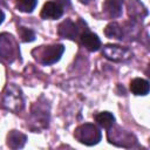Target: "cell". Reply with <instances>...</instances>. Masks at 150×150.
<instances>
[{"mask_svg": "<svg viewBox=\"0 0 150 150\" xmlns=\"http://www.w3.org/2000/svg\"><path fill=\"white\" fill-rule=\"evenodd\" d=\"M23 105L25 103H23V96L21 89L16 84L9 83L4 91L1 107L8 111L18 114L23 109Z\"/></svg>", "mask_w": 150, "mask_h": 150, "instance_id": "6da1fadb", "label": "cell"}, {"mask_svg": "<svg viewBox=\"0 0 150 150\" xmlns=\"http://www.w3.org/2000/svg\"><path fill=\"white\" fill-rule=\"evenodd\" d=\"M30 128L34 131H39L48 127L49 122V105L46 101L35 102L30 110Z\"/></svg>", "mask_w": 150, "mask_h": 150, "instance_id": "7a4b0ae2", "label": "cell"}, {"mask_svg": "<svg viewBox=\"0 0 150 150\" xmlns=\"http://www.w3.org/2000/svg\"><path fill=\"white\" fill-rule=\"evenodd\" d=\"M64 52L63 45H50V46H41L35 48L32 53L34 57L41 62L42 64H53L60 60Z\"/></svg>", "mask_w": 150, "mask_h": 150, "instance_id": "3957f363", "label": "cell"}, {"mask_svg": "<svg viewBox=\"0 0 150 150\" xmlns=\"http://www.w3.org/2000/svg\"><path fill=\"white\" fill-rule=\"evenodd\" d=\"M109 143L122 146V148H132L137 144V138L134 134L120 128V127H110L107 132Z\"/></svg>", "mask_w": 150, "mask_h": 150, "instance_id": "277c9868", "label": "cell"}, {"mask_svg": "<svg viewBox=\"0 0 150 150\" xmlns=\"http://www.w3.org/2000/svg\"><path fill=\"white\" fill-rule=\"evenodd\" d=\"M74 136L80 143L84 145H95L101 141L102 134L95 124L84 123L75 129Z\"/></svg>", "mask_w": 150, "mask_h": 150, "instance_id": "5b68a950", "label": "cell"}, {"mask_svg": "<svg viewBox=\"0 0 150 150\" xmlns=\"http://www.w3.org/2000/svg\"><path fill=\"white\" fill-rule=\"evenodd\" d=\"M19 55L20 52L15 39L8 33L0 34V59L6 62H13Z\"/></svg>", "mask_w": 150, "mask_h": 150, "instance_id": "8992f818", "label": "cell"}, {"mask_svg": "<svg viewBox=\"0 0 150 150\" xmlns=\"http://www.w3.org/2000/svg\"><path fill=\"white\" fill-rule=\"evenodd\" d=\"M102 54L104 57H107L110 61L114 62H125L131 59L132 52L127 48L118 45H105L103 46Z\"/></svg>", "mask_w": 150, "mask_h": 150, "instance_id": "52a82bcc", "label": "cell"}, {"mask_svg": "<svg viewBox=\"0 0 150 150\" xmlns=\"http://www.w3.org/2000/svg\"><path fill=\"white\" fill-rule=\"evenodd\" d=\"M81 28L79 27V23H75L73 22L71 20L67 19L64 21H62L60 25H59V28H57V34L61 36V38H64V39H70V40H75L80 36L81 34Z\"/></svg>", "mask_w": 150, "mask_h": 150, "instance_id": "ba28073f", "label": "cell"}, {"mask_svg": "<svg viewBox=\"0 0 150 150\" xmlns=\"http://www.w3.org/2000/svg\"><path fill=\"white\" fill-rule=\"evenodd\" d=\"M63 14V8L57 5L56 2H53V1H48L43 5L42 9H41V18L42 19H48V20H55V19H59L61 18Z\"/></svg>", "mask_w": 150, "mask_h": 150, "instance_id": "9c48e42d", "label": "cell"}, {"mask_svg": "<svg viewBox=\"0 0 150 150\" xmlns=\"http://www.w3.org/2000/svg\"><path fill=\"white\" fill-rule=\"evenodd\" d=\"M80 41L81 43L90 52H96L100 49L101 47V40L98 39V36L89 30H83L81 34H80Z\"/></svg>", "mask_w": 150, "mask_h": 150, "instance_id": "30bf717a", "label": "cell"}, {"mask_svg": "<svg viewBox=\"0 0 150 150\" xmlns=\"http://www.w3.org/2000/svg\"><path fill=\"white\" fill-rule=\"evenodd\" d=\"M27 142V136L18 130H11L7 135V145L11 149H21Z\"/></svg>", "mask_w": 150, "mask_h": 150, "instance_id": "8fae6325", "label": "cell"}, {"mask_svg": "<svg viewBox=\"0 0 150 150\" xmlns=\"http://www.w3.org/2000/svg\"><path fill=\"white\" fill-rule=\"evenodd\" d=\"M123 0H105L103 4V11L109 18H118L122 15Z\"/></svg>", "mask_w": 150, "mask_h": 150, "instance_id": "7c38bea8", "label": "cell"}, {"mask_svg": "<svg viewBox=\"0 0 150 150\" xmlns=\"http://www.w3.org/2000/svg\"><path fill=\"white\" fill-rule=\"evenodd\" d=\"M128 13H129V16H131L132 19H141L142 20L144 16H146L148 11L142 2H139L137 0H129Z\"/></svg>", "mask_w": 150, "mask_h": 150, "instance_id": "4fadbf2b", "label": "cell"}, {"mask_svg": "<svg viewBox=\"0 0 150 150\" xmlns=\"http://www.w3.org/2000/svg\"><path fill=\"white\" fill-rule=\"evenodd\" d=\"M130 90L137 96H144L149 93V82L144 79H134L130 82Z\"/></svg>", "mask_w": 150, "mask_h": 150, "instance_id": "5bb4252c", "label": "cell"}, {"mask_svg": "<svg viewBox=\"0 0 150 150\" xmlns=\"http://www.w3.org/2000/svg\"><path fill=\"white\" fill-rule=\"evenodd\" d=\"M104 34L109 39L122 40L123 36H124V29L117 22H110V23L107 25V27L104 29Z\"/></svg>", "mask_w": 150, "mask_h": 150, "instance_id": "9a60e30c", "label": "cell"}, {"mask_svg": "<svg viewBox=\"0 0 150 150\" xmlns=\"http://www.w3.org/2000/svg\"><path fill=\"white\" fill-rule=\"evenodd\" d=\"M95 121L100 127H102L104 129H109L111 125H114L115 117L109 111H102V112H98L97 115H95Z\"/></svg>", "mask_w": 150, "mask_h": 150, "instance_id": "2e32d148", "label": "cell"}, {"mask_svg": "<svg viewBox=\"0 0 150 150\" xmlns=\"http://www.w3.org/2000/svg\"><path fill=\"white\" fill-rule=\"evenodd\" d=\"M38 0H16L15 6L20 12L23 13H30L36 7Z\"/></svg>", "mask_w": 150, "mask_h": 150, "instance_id": "e0dca14e", "label": "cell"}, {"mask_svg": "<svg viewBox=\"0 0 150 150\" xmlns=\"http://www.w3.org/2000/svg\"><path fill=\"white\" fill-rule=\"evenodd\" d=\"M18 33H19V36L20 39L23 41V42H30L35 39V34L32 29L29 28H26V27H19L18 28Z\"/></svg>", "mask_w": 150, "mask_h": 150, "instance_id": "ac0fdd59", "label": "cell"}, {"mask_svg": "<svg viewBox=\"0 0 150 150\" xmlns=\"http://www.w3.org/2000/svg\"><path fill=\"white\" fill-rule=\"evenodd\" d=\"M57 5H60L62 8H68L70 7V0H55Z\"/></svg>", "mask_w": 150, "mask_h": 150, "instance_id": "d6986e66", "label": "cell"}, {"mask_svg": "<svg viewBox=\"0 0 150 150\" xmlns=\"http://www.w3.org/2000/svg\"><path fill=\"white\" fill-rule=\"evenodd\" d=\"M4 19H5V14H4V12L0 9V25L2 23V21H4Z\"/></svg>", "mask_w": 150, "mask_h": 150, "instance_id": "ffe728a7", "label": "cell"}, {"mask_svg": "<svg viewBox=\"0 0 150 150\" xmlns=\"http://www.w3.org/2000/svg\"><path fill=\"white\" fill-rule=\"evenodd\" d=\"M81 4H84V5H88V4H90V2H93L94 0H79Z\"/></svg>", "mask_w": 150, "mask_h": 150, "instance_id": "44dd1931", "label": "cell"}]
</instances>
